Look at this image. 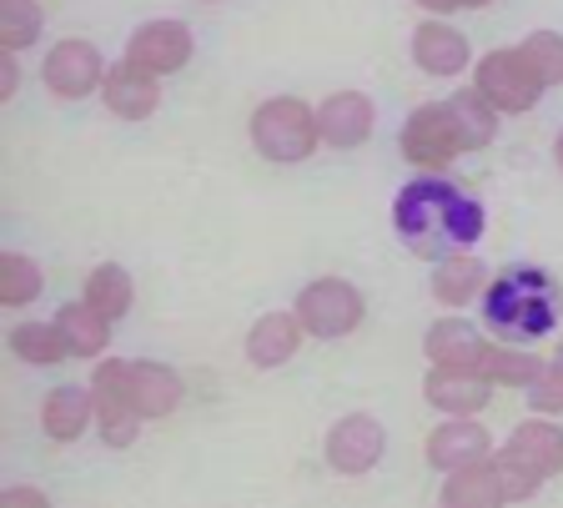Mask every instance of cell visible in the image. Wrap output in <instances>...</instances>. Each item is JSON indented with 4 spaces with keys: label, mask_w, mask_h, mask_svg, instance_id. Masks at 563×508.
<instances>
[{
    "label": "cell",
    "mask_w": 563,
    "mask_h": 508,
    "mask_svg": "<svg viewBox=\"0 0 563 508\" xmlns=\"http://www.w3.org/2000/svg\"><path fill=\"white\" fill-rule=\"evenodd\" d=\"M478 373L493 383H508V388H528V383L543 373V363L533 353H514V347H483L478 357Z\"/></svg>",
    "instance_id": "25"
},
{
    "label": "cell",
    "mask_w": 563,
    "mask_h": 508,
    "mask_svg": "<svg viewBox=\"0 0 563 508\" xmlns=\"http://www.w3.org/2000/svg\"><path fill=\"white\" fill-rule=\"evenodd\" d=\"M297 318H302V328L312 338H347L363 322V297H357L352 283H342V277H317L297 297Z\"/></svg>",
    "instance_id": "6"
},
{
    "label": "cell",
    "mask_w": 563,
    "mask_h": 508,
    "mask_svg": "<svg viewBox=\"0 0 563 508\" xmlns=\"http://www.w3.org/2000/svg\"><path fill=\"white\" fill-rule=\"evenodd\" d=\"M488 388H493V378H483L478 367H433L428 383H422L428 402L448 408V413H478V408H488Z\"/></svg>",
    "instance_id": "14"
},
{
    "label": "cell",
    "mask_w": 563,
    "mask_h": 508,
    "mask_svg": "<svg viewBox=\"0 0 563 508\" xmlns=\"http://www.w3.org/2000/svg\"><path fill=\"white\" fill-rule=\"evenodd\" d=\"M41 36V5L35 0H0V46L21 51Z\"/></svg>",
    "instance_id": "29"
},
{
    "label": "cell",
    "mask_w": 563,
    "mask_h": 508,
    "mask_svg": "<svg viewBox=\"0 0 563 508\" xmlns=\"http://www.w3.org/2000/svg\"><path fill=\"white\" fill-rule=\"evenodd\" d=\"M302 318L297 312H267V318L252 328V338H246V357L257 367H282L287 357L297 353V343H302Z\"/></svg>",
    "instance_id": "17"
},
{
    "label": "cell",
    "mask_w": 563,
    "mask_h": 508,
    "mask_svg": "<svg viewBox=\"0 0 563 508\" xmlns=\"http://www.w3.org/2000/svg\"><path fill=\"white\" fill-rule=\"evenodd\" d=\"M0 504H46V494H25V488H5Z\"/></svg>",
    "instance_id": "34"
},
{
    "label": "cell",
    "mask_w": 563,
    "mask_h": 508,
    "mask_svg": "<svg viewBox=\"0 0 563 508\" xmlns=\"http://www.w3.org/2000/svg\"><path fill=\"white\" fill-rule=\"evenodd\" d=\"M317 121H322V142L338 146V152H352V146H363L373 136V101L363 91H338L322 101Z\"/></svg>",
    "instance_id": "12"
},
{
    "label": "cell",
    "mask_w": 563,
    "mask_h": 508,
    "mask_svg": "<svg viewBox=\"0 0 563 508\" xmlns=\"http://www.w3.org/2000/svg\"><path fill=\"white\" fill-rule=\"evenodd\" d=\"M488 449L493 438L483 423H473L468 413H457L453 423L433 428V438H428V459L438 463V468H468V463H488Z\"/></svg>",
    "instance_id": "13"
},
{
    "label": "cell",
    "mask_w": 563,
    "mask_h": 508,
    "mask_svg": "<svg viewBox=\"0 0 563 508\" xmlns=\"http://www.w3.org/2000/svg\"><path fill=\"white\" fill-rule=\"evenodd\" d=\"M493 468H498V484H504V504H523V498H533L539 494V473L533 468H523L518 459H508V453H498L493 459Z\"/></svg>",
    "instance_id": "31"
},
{
    "label": "cell",
    "mask_w": 563,
    "mask_h": 508,
    "mask_svg": "<svg viewBox=\"0 0 563 508\" xmlns=\"http://www.w3.org/2000/svg\"><path fill=\"white\" fill-rule=\"evenodd\" d=\"M453 117H457V131H463V146H468V152H478V146H488L493 136H498V107H493L478 86L453 96Z\"/></svg>",
    "instance_id": "24"
},
{
    "label": "cell",
    "mask_w": 563,
    "mask_h": 508,
    "mask_svg": "<svg viewBox=\"0 0 563 508\" xmlns=\"http://www.w3.org/2000/svg\"><path fill=\"white\" fill-rule=\"evenodd\" d=\"M86 302H91V308H101L111 322L126 318V308H131V277L121 273L117 262H101V267L91 273V283H86Z\"/></svg>",
    "instance_id": "26"
},
{
    "label": "cell",
    "mask_w": 563,
    "mask_h": 508,
    "mask_svg": "<svg viewBox=\"0 0 563 508\" xmlns=\"http://www.w3.org/2000/svg\"><path fill=\"white\" fill-rule=\"evenodd\" d=\"M96 423H101L106 449H131L141 433V413L131 402H121L117 393H96Z\"/></svg>",
    "instance_id": "27"
},
{
    "label": "cell",
    "mask_w": 563,
    "mask_h": 508,
    "mask_svg": "<svg viewBox=\"0 0 563 508\" xmlns=\"http://www.w3.org/2000/svg\"><path fill=\"white\" fill-rule=\"evenodd\" d=\"M383 449H387L383 423H377V418H363V413L342 418V423L328 433V463L338 473H367L377 459H383Z\"/></svg>",
    "instance_id": "11"
},
{
    "label": "cell",
    "mask_w": 563,
    "mask_h": 508,
    "mask_svg": "<svg viewBox=\"0 0 563 508\" xmlns=\"http://www.w3.org/2000/svg\"><path fill=\"white\" fill-rule=\"evenodd\" d=\"M96 393H117L141 418H166L187 388L162 363H101L96 367Z\"/></svg>",
    "instance_id": "4"
},
{
    "label": "cell",
    "mask_w": 563,
    "mask_h": 508,
    "mask_svg": "<svg viewBox=\"0 0 563 508\" xmlns=\"http://www.w3.org/2000/svg\"><path fill=\"white\" fill-rule=\"evenodd\" d=\"M553 156H559V166H563V131H559V142H553Z\"/></svg>",
    "instance_id": "37"
},
{
    "label": "cell",
    "mask_w": 563,
    "mask_h": 508,
    "mask_svg": "<svg viewBox=\"0 0 563 508\" xmlns=\"http://www.w3.org/2000/svg\"><path fill=\"white\" fill-rule=\"evenodd\" d=\"M543 86L549 81L533 71V60H528L523 51H493V56H483V66H478V91L488 96L498 111L539 107Z\"/></svg>",
    "instance_id": "7"
},
{
    "label": "cell",
    "mask_w": 563,
    "mask_h": 508,
    "mask_svg": "<svg viewBox=\"0 0 563 508\" xmlns=\"http://www.w3.org/2000/svg\"><path fill=\"white\" fill-rule=\"evenodd\" d=\"M96 418V388H56L46 398V408H41V423H46V433L56 438V443H76V438L91 428Z\"/></svg>",
    "instance_id": "18"
},
{
    "label": "cell",
    "mask_w": 563,
    "mask_h": 508,
    "mask_svg": "<svg viewBox=\"0 0 563 508\" xmlns=\"http://www.w3.org/2000/svg\"><path fill=\"white\" fill-rule=\"evenodd\" d=\"M15 81H21V71H15V51H5V60H0V96H5V101L15 96Z\"/></svg>",
    "instance_id": "33"
},
{
    "label": "cell",
    "mask_w": 563,
    "mask_h": 508,
    "mask_svg": "<svg viewBox=\"0 0 563 508\" xmlns=\"http://www.w3.org/2000/svg\"><path fill=\"white\" fill-rule=\"evenodd\" d=\"M418 5H428V11H457V0H418Z\"/></svg>",
    "instance_id": "35"
},
{
    "label": "cell",
    "mask_w": 563,
    "mask_h": 508,
    "mask_svg": "<svg viewBox=\"0 0 563 508\" xmlns=\"http://www.w3.org/2000/svg\"><path fill=\"white\" fill-rule=\"evenodd\" d=\"M528 393H533V408L539 413H563V367H543L539 378L528 383Z\"/></svg>",
    "instance_id": "32"
},
{
    "label": "cell",
    "mask_w": 563,
    "mask_h": 508,
    "mask_svg": "<svg viewBox=\"0 0 563 508\" xmlns=\"http://www.w3.org/2000/svg\"><path fill=\"white\" fill-rule=\"evenodd\" d=\"M483 347H488V343L478 338V328H473V322L448 318V322H438V328L428 332V343H422V353L433 357L438 367H478Z\"/></svg>",
    "instance_id": "19"
},
{
    "label": "cell",
    "mask_w": 563,
    "mask_h": 508,
    "mask_svg": "<svg viewBox=\"0 0 563 508\" xmlns=\"http://www.w3.org/2000/svg\"><path fill=\"white\" fill-rule=\"evenodd\" d=\"M131 60H136L141 71H152V76H172L181 71L191 60V31L181 21H152V25H141L136 36H131Z\"/></svg>",
    "instance_id": "9"
},
{
    "label": "cell",
    "mask_w": 563,
    "mask_h": 508,
    "mask_svg": "<svg viewBox=\"0 0 563 508\" xmlns=\"http://www.w3.org/2000/svg\"><path fill=\"white\" fill-rule=\"evenodd\" d=\"M393 222H398L402 242L418 257H453L457 247H473L483 236V207L443 177H418L398 191L393 201Z\"/></svg>",
    "instance_id": "1"
},
{
    "label": "cell",
    "mask_w": 563,
    "mask_h": 508,
    "mask_svg": "<svg viewBox=\"0 0 563 508\" xmlns=\"http://www.w3.org/2000/svg\"><path fill=\"white\" fill-rule=\"evenodd\" d=\"M443 504L448 508H493V504H504L498 468H493V463H468V468H453V478L443 484Z\"/></svg>",
    "instance_id": "20"
},
{
    "label": "cell",
    "mask_w": 563,
    "mask_h": 508,
    "mask_svg": "<svg viewBox=\"0 0 563 508\" xmlns=\"http://www.w3.org/2000/svg\"><path fill=\"white\" fill-rule=\"evenodd\" d=\"M162 76H152V71H141L136 60H121V66H111L106 71V81H101V101H106V111L111 117H121V121H146L156 111V96H162Z\"/></svg>",
    "instance_id": "10"
},
{
    "label": "cell",
    "mask_w": 563,
    "mask_h": 508,
    "mask_svg": "<svg viewBox=\"0 0 563 508\" xmlns=\"http://www.w3.org/2000/svg\"><path fill=\"white\" fill-rule=\"evenodd\" d=\"M518 51L533 60V71H539L549 86L563 81V36H559V31H533V36H528Z\"/></svg>",
    "instance_id": "30"
},
{
    "label": "cell",
    "mask_w": 563,
    "mask_h": 508,
    "mask_svg": "<svg viewBox=\"0 0 563 508\" xmlns=\"http://www.w3.org/2000/svg\"><path fill=\"white\" fill-rule=\"evenodd\" d=\"M483 283H488V277H483V262H478V257H463V252H453V257L438 262L433 297H438V302H448V308H463V302H473V297H478Z\"/></svg>",
    "instance_id": "22"
},
{
    "label": "cell",
    "mask_w": 563,
    "mask_h": 508,
    "mask_svg": "<svg viewBox=\"0 0 563 508\" xmlns=\"http://www.w3.org/2000/svg\"><path fill=\"white\" fill-rule=\"evenodd\" d=\"M553 363H559V367H563V343H559V353H553Z\"/></svg>",
    "instance_id": "38"
},
{
    "label": "cell",
    "mask_w": 563,
    "mask_h": 508,
    "mask_svg": "<svg viewBox=\"0 0 563 508\" xmlns=\"http://www.w3.org/2000/svg\"><path fill=\"white\" fill-rule=\"evenodd\" d=\"M35 292H41V267H35L31 257H21V252H5V257H0V302H5V308H21Z\"/></svg>",
    "instance_id": "28"
},
{
    "label": "cell",
    "mask_w": 563,
    "mask_h": 508,
    "mask_svg": "<svg viewBox=\"0 0 563 508\" xmlns=\"http://www.w3.org/2000/svg\"><path fill=\"white\" fill-rule=\"evenodd\" d=\"M101 81H106V66L91 41H60L46 56V86L56 96H66V101H81V96L101 91Z\"/></svg>",
    "instance_id": "8"
},
{
    "label": "cell",
    "mask_w": 563,
    "mask_h": 508,
    "mask_svg": "<svg viewBox=\"0 0 563 508\" xmlns=\"http://www.w3.org/2000/svg\"><path fill=\"white\" fill-rule=\"evenodd\" d=\"M457 152H468L463 146V131H457V117H453V101H428V107H418L408 117V126H402V156H408L412 166H428V172H438V166H448Z\"/></svg>",
    "instance_id": "5"
},
{
    "label": "cell",
    "mask_w": 563,
    "mask_h": 508,
    "mask_svg": "<svg viewBox=\"0 0 563 508\" xmlns=\"http://www.w3.org/2000/svg\"><path fill=\"white\" fill-rule=\"evenodd\" d=\"M504 453H508V459H518L523 468H533L539 478H553V473H563V428L543 423V418L518 423Z\"/></svg>",
    "instance_id": "16"
},
{
    "label": "cell",
    "mask_w": 563,
    "mask_h": 508,
    "mask_svg": "<svg viewBox=\"0 0 563 508\" xmlns=\"http://www.w3.org/2000/svg\"><path fill=\"white\" fill-rule=\"evenodd\" d=\"M483 318L498 338H543V332L559 322V297H553V283L539 273V267H514V273L493 277L488 292H483Z\"/></svg>",
    "instance_id": "2"
},
{
    "label": "cell",
    "mask_w": 563,
    "mask_h": 508,
    "mask_svg": "<svg viewBox=\"0 0 563 508\" xmlns=\"http://www.w3.org/2000/svg\"><path fill=\"white\" fill-rule=\"evenodd\" d=\"M412 56H418V66L428 76H457L468 66V36L443 21H422L412 31Z\"/></svg>",
    "instance_id": "15"
},
{
    "label": "cell",
    "mask_w": 563,
    "mask_h": 508,
    "mask_svg": "<svg viewBox=\"0 0 563 508\" xmlns=\"http://www.w3.org/2000/svg\"><path fill=\"white\" fill-rule=\"evenodd\" d=\"M252 142L267 162H307L322 142V121L297 96H277V101H262L257 117H252Z\"/></svg>",
    "instance_id": "3"
},
{
    "label": "cell",
    "mask_w": 563,
    "mask_h": 508,
    "mask_svg": "<svg viewBox=\"0 0 563 508\" xmlns=\"http://www.w3.org/2000/svg\"><path fill=\"white\" fill-rule=\"evenodd\" d=\"M483 5H493V0H457V11H483Z\"/></svg>",
    "instance_id": "36"
},
{
    "label": "cell",
    "mask_w": 563,
    "mask_h": 508,
    "mask_svg": "<svg viewBox=\"0 0 563 508\" xmlns=\"http://www.w3.org/2000/svg\"><path fill=\"white\" fill-rule=\"evenodd\" d=\"M56 322L66 328V338H70V353L76 357H96V353H106V343H111V318H106L101 308H91V302H66V308L56 312Z\"/></svg>",
    "instance_id": "21"
},
{
    "label": "cell",
    "mask_w": 563,
    "mask_h": 508,
    "mask_svg": "<svg viewBox=\"0 0 563 508\" xmlns=\"http://www.w3.org/2000/svg\"><path fill=\"white\" fill-rule=\"evenodd\" d=\"M11 353L35 367H56L60 357L70 353V338L60 322H21V328L11 332Z\"/></svg>",
    "instance_id": "23"
}]
</instances>
